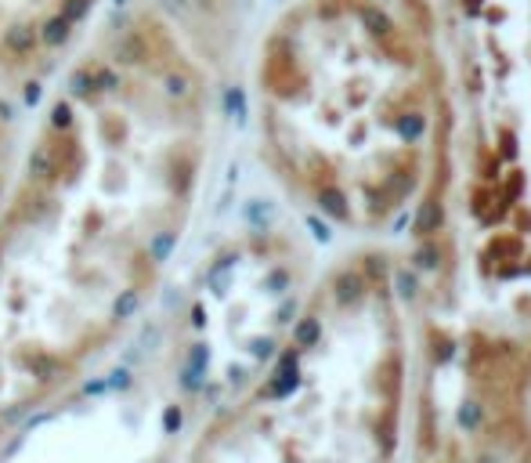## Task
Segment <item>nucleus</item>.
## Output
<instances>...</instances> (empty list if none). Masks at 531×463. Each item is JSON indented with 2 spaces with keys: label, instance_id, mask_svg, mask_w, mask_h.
Instances as JSON below:
<instances>
[{
  "label": "nucleus",
  "instance_id": "423d86ee",
  "mask_svg": "<svg viewBox=\"0 0 531 463\" xmlns=\"http://www.w3.org/2000/svg\"><path fill=\"white\" fill-rule=\"evenodd\" d=\"M181 424H185L181 406H167V409H163V435H177V430H181Z\"/></svg>",
  "mask_w": 531,
  "mask_h": 463
},
{
  "label": "nucleus",
  "instance_id": "f257e3e1",
  "mask_svg": "<svg viewBox=\"0 0 531 463\" xmlns=\"http://www.w3.org/2000/svg\"><path fill=\"white\" fill-rule=\"evenodd\" d=\"M109 0H0V69H40L98 22Z\"/></svg>",
  "mask_w": 531,
  "mask_h": 463
},
{
  "label": "nucleus",
  "instance_id": "f03ea898",
  "mask_svg": "<svg viewBox=\"0 0 531 463\" xmlns=\"http://www.w3.org/2000/svg\"><path fill=\"white\" fill-rule=\"evenodd\" d=\"M300 388V373L293 370V373H275V380H271V388H268V394H275V398H286V394H293Z\"/></svg>",
  "mask_w": 531,
  "mask_h": 463
},
{
  "label": "nucleus",
  "instance_id": "9b49d317",
  "mask_svg": "<svg viewBox=\"0 0 531 463\" xmlns=\"http://www.w3.org/2000/svg\"><path fill=\"white\" fill-rule=\"evenodd\" d=\"M131 384H134V380H131L127 370H112L109 380H105V388H112V391H131Z\"/></svg>",
  "mask_w": 531,
  "mask_h": 463
},
{
  "label": "nucleus",
  "instance_id": "9d476101",
  "mask_svg": "<svg viewBox=\"0 0 531 463\" xmlns=\"http://www.w3.org/2000/svg\"><path fill=\"white\" fill-rule=\"evenodd\" d=\"M438 221H441L438 206H434V203H427L423 210H420V232H434V228H438Z\"/></svg>",
  "mask_w": 531,
  "mask_h": 463
},
{
  "label": "nucleus",
  "instance_id": "39448f33",
  "mask_svg": "<svg viewBox=\"0 0 531 463\" xmlns=\"http://www.w3.org/2000/svg\"><path fill=\"white\" fill-rule=\"evenodd\" d=\"M293 337H297V344H300V347H311V344H318V337H322L318 318H304V323L293 329Z\"/></svg>",
  "mask_w": 531,
  "mask_h": 463
},
{
  "label": "nucleus",
  "instance_id": "4468645a",
  "mask_svg": "<svg viewBox=\"0 0 531 463\" xmlns=\"http://www.w3.org/2000/svg\"><path fill=\"white\" fill-rule=\"evenodd\" d=\"M11 120H15V105L0 98V127H8ZM0 192H4V185H0Z\"/></svg>",
  "mask_w": 531,
  "mask_h": 463
},
{
  "label": "nucleus",
  "instance_id": "ddd939ff",
  "mask_svg": "<svg viewBox=\"0 0 531 463\" xmlns=\"http://www.w3.org/2000/svg\"><path fill=\"white\" fill-rule=\"evenodd\" d=\"M250 351H253V358H271V351H275V341H268V337H257V341L250 344Z\"/></svg>",
  "mask_w": 531,
  "mask_h": 463
},
{
  "label": "nucleus",
  "instance_id": "dca6fc26",
  "mask_svg": "<svg viewBox=\"0 0 531 463\" xmlns=\"http://www.w3.org/2000/svg\"><path fill=\"white\" fill-rule=\"evenodd\" d=\"M282 286H286V271H275V275L268 279V290H275V293H279Z\"/></svg>",
  "mask_w": 531,
  "mask_h": 463
},
{
  "label": "nucleus",
  "instance_id": "20e7f679",
  "mask_svg": "<svg viewBox=\"0 0 531 463\" xmlns=\"http://www.w3.org/2000/svg\"><path fill=\"white\" fill-rule=\"evenodd\" d=\"M336 297H340L344 305L358 300L362 297V279L358 275H340V279H336Z\"/></svg>",
  "mask_w": 531,
  "mask_h": 463
},
{
  "label": "nucleus",
  "instance_id": "2eb2a0df",
  "mask_svg": "<svg viewBox=\"0 0 531 463\" xmlns=\"http://www.w3.org/2000/svg\"><path fill=\"white\" fill-rule=\"evenodd\" d=\"M192 326H196V329H203V326H206V311H203V305L192 308Z\"/></svg>",
  "mask_w": 531,
  "mask_h": 463
},
{
  "label": "nucleus",
  "instance_id": "f8f14e48",
  "mask_svg": "<svg viewBox=\"0 0 531 463\" xmlns=\"http://www.w3.org/2000/svg\"><path fill=\"white\" fill-rule=\"evenodd\" d=\"M181 388L185 391H199L203 388V373H196L192 365H185V370H181Z\"/></svg>",
  "mask_w": 531,
  "mask_h": 463
},
{
  "label": "nucleus",
  "instance_id": "a211bd4d",
  "mask_svg": "<svg viewBox=\"0 0 531 463\" xmlns=\"http://www.w3.org/2000/svg\"><path fill=\"white\" fill-rule=\"evenodd\" d=\"M0 261H4V250H0Z\"/></svg>",
  "mask_w": 531,
  "mask_h": 463
},
{
  "label": "nucleus",
  "instance_id": "1a4fd4ad",
  "mask_svg": "<svg viewBox=\"0 0 531 463\" xmlns=\"http://www.w3.org/2000/svg\"><path fill=\"white\" fill-rule=\"evenodd\" d=\"M459 424H463L466 430H477V427H481V406H477V402H466V406L459 409Z\"/></svg>",
  "mask_w": 531,
  "mask_h": 463
},
{
  "label": "nucleus",
  "instance_id": "f3484780",
  "mask_svg": "<svg viewBox=\"0 0 531 463\" xmlns=\"http://www.w3.org/2000/svg\"><path fill=\"white\" fill-rule=\"evenodd\" d=\"M84 391H87V394H102V391H105V380H91Z\"/></svg>",
  "mask_w": 531,
  "mask_h": 463
},
{
  "label": "nucleus",
  "instance_id": "0eeeda50",
  "mask_svg": "<svg viewBox=\"0 0 531 463\" xmlns=\"http://www.w3.org/2000/svg\"><path fill=\"white\" fill-rule=\"evenodd\" d=\"M188 365H192L196 373H203V376H206V365H210V347H206V344H192Z\"/></svg>",
  "mask_w": 531,
  "mask_h": 463
},
{
  "label": "nucleus",
  "instance_id": "7ed1b4c3",
  "mask_svg": "<svg viewBox=\"0 0 531 463\" xmlns=\"http://www.w3.org/2000/svg\"><path fill=\"white\" fill-rule=\"evenodd\" d=\"M138 305H141L138 290H120L116 305H112V315H116V318H131V315L138 311Z\"/></svg>",
  "mask_w": 531,
  "mask_h": 463
},
{
  "label": "nucleus",
  "instance_id": "6e6552de",
  "mask_svg": "<svg viewBox=\"0 0 531 463\" xmlns=\"http://www.w3.org/2000/svg\"><path fill=\"white\" fill-rule=\"evenodd\" d=\"M29 365H33V370L40 373L44 384H47V380H55V373H58V362L47 358V355H33V362H29Z\"/></svg>",
  "mask_w": 531,
  "mask_h": 463
}]
</instances>
